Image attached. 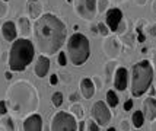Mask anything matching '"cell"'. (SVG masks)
I'll return each mask as SVG.
<instances>
[{"label":"cell","instance_id":"44dd1931","mask_svg":"<svg viewBox=\"0 0 156 131\" xmlns=\"http://www.w3.org/2000/svg\"><path fill=\"white\" fill-rule=\"evenodd\" d=\"M117 69H118V67H117V61H115V60H111V61H108L107 64H105V76L108 77V79L114 77Z\"/></svg>","mask_w":156,"mask_h":131},{"label":"cell","instance_id":"3957f363","mask_svg":"<svg viewBox=\"0 0 156 131\" xmlns=\"http://www.w3.org/2000/svg\"><path fill=\"white\" fill-rule=\"evenodd\" d=\"M35 55L34 44L28 38H18L12 42V47L9 50L7 66L10 71H23L32 63Z\"/></svg>","mask_w":156,"mask_h":131},{"label":"cell","instance_id":"52a82bcc","mask_svg":"<svg viewBox=\"0 0 156 131\" xmlns=\"http://www.w3.org/2000/svg\"><path fill=\"white\" fill-rule=\"evenodd\" d=\"M75 12L79 18L85 19L88 22H92L96 18L98 7H96V0H75Z\"/></svg>","mask_w":156,"mask_h":131},{"label":"cell","instance_id":"ee69618b","mask_svg":"<svg viewBox=\"0 0 156 131\" xmlns=\"http://www.w3.org/2000/svg\"><path fill=\"white\" fill-rule=\"evenodd\" d=\"M5 77H6V80H10V79H12V71H6V73H5Z\"/></svg>","mask_w":156,"mask_h":131},{"label":"cell","instance_id":"7402d4cb","mask_svg":"<svg viewBox=\"0 0 156 131\" xmlns=\"http://www.w3.org/2000/svg\"><path fill=\"white\" fill-rule=\"evenodd\" d=\"M105 98H107V105H108L109 108H115L117 105H118V96H117V93L114 90H108Z\"/></svg>","mask_w":156,"mask_h":131},{"label":"cell","instance_id":"ab89813d","mask_svg":"<svg viewBox=\"0 0 156 131\" xmlns=\"http://www.w3.org/2000/svg\"><path fill=\"white\" fill-rule=\"evenodd\" d=\"M152 61H153V64H152V66H153V70L156 69V50H153V51H152Z\"/></svg>","mask_w":156,"mask_h":131},{"label":"cell","instance_id":"bcb514c9","mask_svg":"<svg viewBox=\"0 0 156 131\" xmlns=\"http://www.w3.org/2000/svg\"><path fill=\"white\" fill-rule=\"evenodd\" d=\"M152 13L156 15V0L153 2V5H152Z\"/></svg>","mask_w":156,"mask_h":131},{"label":"cell","instance_id":"b9f144b4","mask_svg":"<svg viewBox=\"0 0 156 131\" xmlns=\"http://www.w3.org/2000/svg\"><path fill=\"white\" fill-rule=\"evenodd\" d=\"M85 127H86V122H85V121H80V122H79V131H85Z\"/></svg>","mask_w":156,"mask_h":131},{"label":"cell","instance_id":"d6a6232c","mask_svg":"<svg viewBox=\"0 0 156 131\" xmlns=\"http://www.w3.org/2000/svg\"><path fill=\"white\" fill-rule=\"evenodd\" d=\"M120 128H121V131H130V128H131V124H130L127 119H122L121 124H120Z\"/></svg>","mask_w":156,"mask_h":131},{"label":"cell","instance_id":"f35d334b","mask_svg":"<svg viewBox=\"0 0 156 131\" xmlns=\"http://www.w3.org/2000/svg\"><path fill=\"white\" fill-rule=\"evenodd\" d=\"M149 34L152 35V36H155V38H156V23H153V25L149 28Z\"/></svg>","mask_w":156,"mask_h":131},{"label":"cell","instance_id":"ac0fdd59","mask_svg":"<svg viewBox=\"0 0 156 131\" xmlns=\"http://www.w3.org/2000/svg\"><path fill=\"white\" fill-rule=\"evenodd\" d=\"M95 84H94V80L89 79V77H83L80 80V93L85 99H90V98L95 95Z\"/></svg>","mask_w":156,"mask_h":131},{"label":"cell","instance_id":"7c38bea8","mask_svg":"<svg viewBox=\"0 0 156 131\" xmlns=\"http://www.w3.org/2000/svg\"><path fill=\"white\" fill-rule=\"evenodd\" d=\"M127 84H129V71L124 67H118L114 74V88L122 92L127 89Z\"/></svg>","mask_w":156,"mask_h":131},{"label":"cell","instance_id":"603a6c76","mask_svg":"<svg viewBox=\"0 0 156 131\" xmlns=\"http://www.w3.org/2000/svg\"><path fill=\"white\" fill-rule=\"evenodd\" d=\"M70 112H72L76 118H79V119H82V118H83V108H82L77 102H75V104L70 106Z\"/></svg>","mask_w":156,"mask_h":131},{"label":"cell","instance_id":"7a4b0ae2","mask_svg":"<svg viewBox=\"0 0 156 131\" xmlns=\"http://www.w3.org/2000/svg\"><path fill=\"white\" fill-rule=\"evenodd\" d=\"M6 102L18 117L27 118L38 111L40 95L32 83L28 80H18L9 86Z\"/></svg>","mask_w":156,"mask_h":131},{"label":"cell","instance_id":"4fadbf2b","mask_svg":"<svg viewBox=\"0 0 156 131\" xmlns=\"http://www.w3.org/2000/svg\"><path fill=\"white\" fill-rule=\"evenodd\" d=\"M23 131H42V118L40 114H32L23 119Z\"/></svg>","mask_w":156,"mask_h":131},{"label":"cell","instance_id":"7bdbcfd3","mask_svg":"<svg viewBox=\"0 0 156 131\" xmlns=\"http://www.w3.org/2000/svg\"><path fill=\"white\" fill-rule=\"evenodd\" d=\"M77 93H72V95H70V101H72V102H73V104H75L76 101H77Z\"/></svg>","mask_w":156,"mask_h":131},{"label":"cell","instance_id":"5bb4252c","mask_svg":"<svg viewBox=\"0 0 156 131\" xmlns=\"http://www.w3.org/2000/svg\"><path fill=\"white\" fill-rule=\"evenodd\" d=\"M50 66H51V63H50V58H48L47 55H40L37 58L35 66H34L35 74L40 77V79L45 77L48 74V71H50Z\"/></svg>","mask_w":156,"mask_h":131},{"label":"cell","instance_id":"f6af8a7d","mask_svg":"<svg viewBox=\"0 0 156 131\" xmlns=\"http://www.w3.org/2000/svg\"><path fill=\"white\" fill-rule=\"evenodd\" d=\"M150 130H152V131H156V119H155V121H152V125H150Z\"/></svg>","mask_w":156,"mask_h":131},{"label":"cell","instance_id":"9a60e30c","mask_svg":"<svg viewBox=\"0 0 156 131\" xmlns=\"http://www.w3.org/2000/svg\"><path fill=\"white\" fill-rule=\"evenodd\" d=\"M32 31H34V26L29 21V18L27 16H20L18 18V34L20 35V38H28L32 35Z\"/></svg>","mask_w":156,"mask_h":131},{"label":"cell","instance_id":"8d00e7d4","mask_svg":"<svg viewBox=\"0 0 156 131\" xmlns=\"http://www.w3.org/2000/svg\"><path fill=\"white\" fill-rule=\"evenodd\" d=\"M117 32H118V34H124V32H126V21H124V19L121 21L120 26H118V29H117Z\"/></svg>","mask_w":156,"mask_h":131},{"label":"cell","instance_id":"60d3db41","mask_svg":"<svg viewBox=\"0 0 156 131\" xmlns=\"http://www.w3.org/2000/svg\"><path fill=\"white\" fill-rule=\"evenodd\" d=\"M134 2H136L137 6H144V5L147 3V0H134Z\"/></svg>","mask_w":156,"mask_h":131},{"label":"cell","instance_id":"c3c4849f","mask_svg":"<svg viewBox=\"0 0 156 131\" xmlns=\"http://www.w3.org/2000/svg\"><path fill=\"white\" fill-rule=\"evenodd\" d=\"M107 131H117V130H115V128H114V127H109V128H108V130H107Z\"/></svg>","mask_w":156,"mask_h":131},{"label":"cell","instance_id":"d4e9b609","mask_svg":"<svg viewBox=\"0 0 156 131\" xmlns=\"http://www.w3.org/2000/svg\"><path fill=\"white\" fill-rule=\"evenodd\" d=\"M63 101H64V96H63V93L61 92H55L54 95L51 96V104L54 105L55 108H58L63 105Z\"/></svg>","mask_w":156,"mask_h":131},{"label":"cell","instance_id":"8992f818","mask_svg":"<svg viewBox=\"0 0 156 131\" xmlns=\"http://www.w3.org/2000/svg\"><path fill=\"white\" fill-rule=\"evenodd\" d=\"M79 122L73 114L58 111L50 122V131H77Z\"/></svg>","mask_w":156,"mask_h":131},{"label":"cell","instance_id":"9c48e42d","mask_svg":"<svg viewBox=\"0 0 156 131\" xmlns=\"http://www.w3.org/2000/svg\"><path fill=\"white\" fill-rule=\"evenodd\" d=\"M121 47H122V42L121 38H118L115 35H111V36H105L104 40V44H102V50L104 53L108 55L111 60H114L118 57V54L121 53Z\"/></svg>","mask_w":156,"mask_h":131},{"label":"cell","instance_id":"6da1fadb","mask_svg":"<svg viewBox=\"0 0 156 131\" xmlns=\"http://www.w3.org/2000/svg\"><path fill=\"white\" fill-rule=\"evenodd\" d=\"M32 35L40 53L48 57L60 53L67 38V26L58 16L44 13L35 21Z\"/></svg>","mask_w":156,"mask_h":131},{"label":"cell","instance_id":"681fc988","mask_svg":"<svg viewBox=\"0 0 156 131\" xmlns=\"http://www.w3.org/2000/svg\"><path fill=\"white\" fill-rule=\"evenodd\" d=\"M3 2H9V0H3Z\"/></svg>","mask_w":156,"mask_h":131},{"label":"cell","instance_id":"5b68a950","mask_svg":"<svg viewBox=\"0 0 156 131\" xmlns=\"http://www.w3.org/2000/svg\"><path fill=\"white\" fill-rule=\"evenodd\" d=\"M66 47H67L66 54H67L69 61L76 67L85 64L90 57V44H89V40L86 38V35L79 34V32L73 34L67 40Z\"/></svg>","mask_w":156,"mask_h":131},{"label":"cell","instance_id":"4dcf8cb0","mask_svg":"<svg viewBox=\"0 0 156 131\" xmlns=\"http://www.w3.org/2000/svg\"><path fill=\"white\" fill-rule=\"evenodd\" d=\"M6 15H7V5H6V2L0 0V18H5Z\"/></svg>","mask_w":156,"mask_h":131},{"label":"cell","instance_id":"836d02e7","mask_svg":"<svg viewBox=\"0 0 156 131\" xmlns=\"http://www.w3.org/2000/svg\"><path fill=\"white\" fill-rule=\"evenodd\" d=\"M92 80H94V84H95V88H98V90L101 89V88H102V80H101V77H99V76H94V79H92Z\"/></svg>","mask_w":156,"mask_h":131},{"label":"cell","instance_id":"d6986e66","mask_svg":"<svg viewBox=\"0 0 156 131\" xmlns=\"http://www.w3.org/2000/svg\"><path fill=\"white\" fill-rule=\"evenodd\" d=\"M143 124H144V115H143L142 111L133 112V115H131V125L134 128H142Z\"/></svg>","mask_w":156,"mask_h":131},{"label":"cell","instance_id":"f1b7e54d","mask_svg":"<svg viewBox=\"0 0 156 131\" xmlns=\"http://www.w3.org/2000/svg\"><path fill=\"white\" fill-rule=\"evenodd\" d=\"M85 131H99V125L96 124L95 121L90 118L86 121V127H85Z\"/></svg>","mask_w":156,"mask_h":131},{"label":"cell","instance_id":"4316f807","mask_svg":"<svg viewBox=\"0 0 156 131\" xmlns=\"http://www.w3.org/2000/svg\"><path fill=\"white\" fill-rule=\"evenodd\" d=\"M67 54H66V53H63V51H60V53H58V54H57V63H58V66H60V67H63V69H64V67H66V64H67Z\"/></svg>","mask_w":156,"mask_h":131},{"label":"cell","instance_id":"d590c367","mask_svg":"<svg viewBox=\"0 0 156 131\" xmlns=\"http://www.w3.org/2000/svg\"><path fill=\"white\" fill-rule=\"evenodd\" d=\"M131 109H133V101L129 99V101L124 102V111H131Z\"/></svg>","mask_w":156,"mask_h":131},{"label":"cell","instance_id":"83f0119b","mask_svg":"<svg viewBox=\"0 0 156 131\" xmlns=\"http://www.w3.org/2000/svg\"><path fill=\"white\" fill-rule=\"evenodd\" d=\"M57 76H58L60 80H63V83H66V84H69V83L72 82V79H70V73H67L66 70H60V71L57 73Z\"/></svg>","mask_w":156,"mask_h":131},{"label":"cell","instance_id":"277c9868","mask_svg":"<svg viewBox=\"0 0 156 131\" xmlns=\"http://www.w3.org/2000/svg\"><path fill=\"white\" fill-rule=\"evenodd\" d=\"M155 70L149 60H142L131 67V83L130 93L133 98L143 96L152 86Z\"/></svg>","mask_w":156,"mask_h":131},{"label":"cell","instance_id":"1f68e13d","mask_svg":"<svg viewBox=\"0 0 156 131\" xmlns=\"http://www.w3.org/2000/svg\"><path fill=\"white\" fill-rule=\"evenodd\" d=\"M0 115H2V117L7 115V102L6 101H0Z\"/></svg>","mask_w":156,"mask_h":131},{"label":"cell","instance_id":"74e56055","mask_svg":"<svg viewBox=\"0 0 156 131\" xmlns=\"http://www.w3.org/2000/svg\"><path fill=\"white\" fill-rule=\"evenodd\" d=\"M137 41H139V42H144V41H146V35L143 34V31H139V32H137Z\"/></svg>","mask_w":156,"mask_h":131},{"label":"cell","instance_id":"30bf717a","mask_svg":"<svg viewBox=\"0 0 156 131\" xmlns=\"http://www.w3.org/2000/svg\"><path fill=\"white\" fill-rule=\"evenodd\" d=\"M122 19H124V15H122L121 9H118V7L108 9L107 13H105V23H107V26L109 28L111 32H117Z\"/></svg>","mask_w":156,"mask_h":131},{"label":"cell","instance_id":"ffe728a7","mask_svg":"<svg viewBox=\"0 0 156 131\" xmlns=\"http://www.w3.org/2000/svg\"><path fill=\"white\" fill-rule=\"evenodd\" d=\"M2 125H3L5 131H18L13 118L9 117V115H5V117L2 118Z\"/></svg>","mask_w":156,"mask_h":131},{"label":"cell","instance_id":"f546056e","mask_svg":"<svg viewBox=\"0 0 156 131\" xmlns=\"http://www.w3.org/2000/svg\"><path fill=\"white\" fill-rule=\"evenodd\" d=\"M121 42H126V44H127L129 47H134V36H133V34H126V35H122Z\"/></svg>","mask_w":156,"mask_h":131},{"label":"cell","instance_id":"e575fe53","mask_svg":"<svg viewBox=\"0 0 156 131\" xmlns=\"http://www.w3.org/2000/svg\"><path fill=\"white\" fill-rule=\"evenodd\" d=\"M58 76H57V73L55 74H51V77H50V84H53V86H55L57 83H58Z\"/></svg>","mask_w":156,"mask_h":131},{"label":"cell","instance_id":"e0dca14e","mask_svg":"<svg viewBox=\"0 0 156 131\" xmlns=\"http://www.w3.org/2000/svg\"><path fill=\"white\" fill-rule=\"evenodd\" d=\"M27 12H28V16H29V19H34L37 21L38 18L42 16V5H41V2L38 0H29L27 2Z\"/></svg>","mask_w":156,"mask_h":131},{"label":"cell","instance_id":"8fae6325","mask_svg":"<svg viewBox=\"0 0 156 131\" xmlns=\"http://www.w3.org/2000/svg\"><path fill=\"white\" fill-rule=\"evenodd\" d=\"M142 108H143L142 112H143V115H144V118L147 121H150V122L155 121L156 119V98H153V96L144 98Z\"/></svg>","mask_w":156,"mask_h":131},{"label":"cell","instance_id":"ba28073f","mask_svg":"<svg viewBox=\"0 0 156 131\" xmlns=\"http://www.w3.org/2000/svg\"><path fill=\"white\" fill-rule=\"evenodd\" d=\"M90 117L99 127H107L112 119V114L109 111V106L104 101H98L94 104L92 111H90Z\"/></svg>","mask_w":156,"mask_h":131},{"label":"cell","instance_id":"cb8c5ba5","mask_svg":"<svg viewBox=\"0 0 156 131\" xmlns=\"http://www.w3.org/2000/svg\"><path fill=\"white\" fill-rule=\"evenodd\" d=\"M96 7H98V13H107L109 9V0H96Z\"/></svg>","mask_w":156,"mask_h":131},{"label":"cell","instance_id":"2e32d148","mask_svg":"<svg viewBox=\"0 0 156 131\" xmlns=\"http://www.w3.org/2000/svg\"><path fill=\"white\" fill-rule=\"evenodd\" d=\"M2 35L7 42H13L18 40V28L12 21H7L2 25Z\"/></svg>","mask_w":156,"mask_h":131},{"label":"cell","instance_id":"7dc6e473","mask_svg":"<svg viewBox=\"0 0 156 131\" xmlns=\"http://www.w3.org/2000/svg\"><path fill=\"white\" fill-rule=\"evenodd\" d=\"M112 3H115V5H120V3H124V2H127V0H111Z\"/></svg>","mask_w":156,"mask_h":131},{"label":"cell","instance_id":"484cf974","mask_svg":"<svg viewBox=\"0 0 156 131\" xmlns=\"http://www.w3.org/2000/svg\"><path fill=\"white\" fill-rule=\"evenodd\" d=\"M96 28H98V34L102 35V36H108L109 32H111L105 22H98V23H96Z\"/></svg>","mask_w":156,"mask_h":131}]
</instances>
